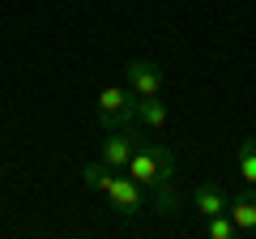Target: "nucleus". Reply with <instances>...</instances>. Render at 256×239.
<instances>
[{
	"instance_id": "obj_4",
	"label": "nucleus",
	"mask_w": 256,
	"mask_h": 239,
	"mask_svg": "<svg viewBox=\"0 0 256 239\" xmlns=\"http://www.w3.org/2000/svg\"><path fill=\"white\" fill-rule=\"evenodd\" d=\"M162 82H166V73L154 64V60H128V68H124V86L137 94V98L162 94Z\"/></svg>"
},
{
	"instance_id": "obj_11",
	"label": "nucleus",
	"mask_w": 256,
	"mask_h": 239,
	"mask_svg": "<svg viewBox=\"0 0 256 239\" xmlns=\"http://www.w3.org/2000/svg\"><path fill=\"white\" fill-rule=\"evenodd\" d=\"M111 180H116V166H107L102 158H98V162H86V166H82V184L90 188V192H107Z\"/></svg>"
},
{
	"instance_id": "obj_6",
	"label": "nucleus",
	"mask_w": 256,
	"mask_h": 239,
	"mask_svg": "<svg viewBox=\"0 0 256 239\" xmlns=\"http://www.w3.org/2000/svg\"><path fill=\"white\" fill-rule=\"evenodd\" d=\"M192 205H196V218H214V214H226L230 210V196H226V188H222L218 180H201Z\"/></svg>"
},
{
	"instance_id": "obj_5",
	"label": "nucleus",
	"mask_w": 256,
	"mask_h": 239,
	"mask_svg": "<svg viewBox=\"0 0 256 239\" xmlns=\"http://www.w3.org/2000/svg\"><path fill=\"white\" fill-rule=\"evenodd\" d=\"M137 137H141L137 128H116V132H107V141H102V162L116 166V171H124L128 158H132V150H137Z\"/></svg>"
},
{
	"instance_id": "obj_1",
	"label": "nucleus",
	"mask_w": 256,
	"mask_h": 239,
	"mask_svg": "<svg viewBox=\"0 0 256 239\" xmlns=\"http://www.w3.org/2000/svg\"><path fill=\"white\" fill-rule=\"evenodd\" d=\"M124 171L132 175L141 188H154V184H162V180H175V150L137 137V150H132V158H128Z\"/></svg>"
},
{
	"instance_id": "obj_10",
	"label": "nucleus",
	"mask_w": 256,
	"mask_h": 239,
	"mask_svg": "<svg viewBox=\"0 0 256 239\" xmlns=\"http://www.w3.org/2000/svg\"><path fill=\"white\" fill-rule=\"evenodd\" d=\"M230 162H235V171L244 175L248 184H256V137H244L235 146V154H230Z\"/></svg>"
},
{
	"instance_id": "obj_12",
	"label": "nucleus",
	"mask_w": 256,
	"mask_h": 239,
	"mask_svg": "<svg viewBox=\"0 0 256 239\" xmlns=\"http://www.w3.org/2000/svg\"><path fill=\"white\" fill-rule=\"evenodd\" d=\"M205 235L210 239H235V222H230V214H214V218H205Z\"/></svg>"
},
{
	"instance_id": "obj_9",
	"label": "nucleus",
	"mask_w": 256,
	"mask_h": 239,
	"mask_svg": "<svg viewBox=\"0 0 256 239\" xmlns=\"http://www.w3.org/2000/svg\"><path fill=\"white\" fill-rule=\"evenodd\" d=\"M166 102L158 98V94H150V98H137V124H146V128H162L166 124Z\"/></svg>"
},
{
	"instance_id": "obj_3",
	"label": "nucleus",
	"mask_w": 256,
	"mask_h": 239,
	"mask_svg": "<svg viewBox=\"0 0 256 239\" xmlns=\"http://www.w3.org/2000/svg\"><path fill=\"white\" fill-rule=\"evenodd\" d=\"M107 201H111V214L116 218H137L141 210H146V188L132 180V175H120L116 171V180H111V188H107Z\"/></svg>"
},
{
	"instance_id": "obj_8",
	"label": "nucleus",
	"mask_w": 256,
	"mask_h": 239,
	"mask_svg": "<svg viewBox=\"0 0 256 239\" xmlns=\"http://www.w3.org/2000/svg\"><path fill=\"white\" fill-rule=\"evenodd\" d=\"M146 205L158 218H175L180 214V188H175V180H162V184L146 188Z\"/></svg>"
},
{
	"instance_id": "obj_2",
	"label": "nucleus",
	"mask_w": 256,
	"mask_h": 239,
	"mask_svg": "<svg viewBox=\"0 0 256 239\" xmlns=\"http://www.w3.org/2000/svg\"><path fill=\"white\" fill-rule=\"evenodd\" d=\"M98 128L116 132V128H137V94L128 86H107L98 94V107H94Z\"/></svg>"
},
{
	"instance_id": "obj_7",
	"label": "nucleus",
	"mask_w": 256,
	"mask_h": 239,
	"mask_svg": "<svg viewBox=\"0 0 256 239\" xmlns=\"http://www.w3.org/2000/svg\"><path fill=\"white\" fill-rule=\"evenodd\" d=\"M230 222H235V230L239 235H256V184L248 188V192H239V196H230Z\"/></svg>"
}]
</instances>
